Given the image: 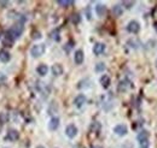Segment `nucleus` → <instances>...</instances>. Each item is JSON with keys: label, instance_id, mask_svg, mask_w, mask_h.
<instances>
[{"label": "nucleus", "instance_id": "f257e3e1", "mask_svg": "<svg viewBox=\"0 0 157 148\" xmlns=\"http://www.w3.org/2000/svg\"><path fill=\"white\" fill-rule=\"evenodd\" d=\"M5 33H7L10 36L13 37V39L16 40V39H18V37L22 35V33H23V24H22V23H17V24L12 25V27H11L9 30H6Z\"/></svg>", "mask_w": 157, "mask_h": 148}, {"label": "nucleus", "instance_id": "f03ea898", "mask_svg": "<svg viewBox=\"0 0 157 148\" xmlns=\"http://www.w3.org/2000/svg\"><path fill=\"white\" fill-rule=\"evenodd\" d=\"M45 51H46L45 45H42V43H40V45H34V46L30 48V56L33 57V58H39V57H41L45 53Z\"/></svg>", "mask_w": 157, "mask_h": 148}, {"label": "nucleus", "instance_id": "7ed1b4c3", "mask_svg": "<svg viewBox=\"0 0 157 148\" xmlns=\"http://www.w3.org/2000/svg\"><path fill=\"white\" fill-rule=\"evenodd\" d=\"M127 30H128L131 34H138L139 30H140V24L138 23L137 20H131V22L127 24Z\"/></svg>", "mask_w": 157, "mask_h": 148}, {"label": "nucleus", "instance_id": "20e7f679", "mask_svg": "<svg viewBox=\"0 0 157 148\" xmlns=\"http://www.w3.org/2000/svg\"><path fill=\"white\" fill-rule=\"evenodd\" d=\"M65 135H67L69 139H74V137L78 135V128H76V125L69 124V125L65 128Z\"/></svg>", "mask_w": 157, "mask_h": 148}, {"label": "nucleus", "instance_id": "39448f33", "mask_svg": "<svg viewBox=\"0 0 157 148\" xmlns=\"http://www.w3.org/2000/svg\"><path fill=\"white\" fill-rule=\"evenodd\" d=\"M20 139V132L16 129H10L7 131V135H6V140L11 141V142H15Z\"/></svg>", "mask_w": 157, "mask_h": 148}, {"label": "nucleus", "instance_id": "423d86ee", "mask_svg": "<svg viewBox=\"0 0 157 148\" xmlns=\"http://www.w3.org/2000/svg\"><path fill=\"white\" fill-rule=\"evenodd\" d=\"M86 95L85 94H78V96H75V99H74V105L78 107V109H81L85 104H86Z\"/></svg>", "mask_w": 157, "mask_h": 148}, {"label": "nucleus", "instance_id": "0eeeda50", "mask_svg": "<svg viewBox=\"0 0 157 148\" xmlns=\"http://www.w3.org/2000/svg\"><path fill=\"white\" fill-rule=\"evenodd\" d=\"M114 132L118 136H124V135H127L128 129H127V127L124 124H118L114 128Z\"/></svg>", "mask_w": 157, "mask_h": 148}, {"label": "nucleus", "instance_id": "6e6552de", "mask_svg": "<svg viewBox=\"0 0 157 148\" xmlns=\"http://www.w3.org/2000/svg\"><path fill=\"white\" fill-rule=\"evenodd\" d=\"M83 59H85L83 51H82V50H78V51L75 52V54H74V61H75V64L81 65V64L83 63Z\"/></svg>", "mask_w": 157, "mask_h": 148}, {"label": "nucleus", "instance_id": "1a4fd4ad", "mask_svg": "<svg viewBox=\"0 0 157 148\" xmlns=\"http://www.w3.org/2000/svg\"><path fill=\"white\" fill-rule=\"evenodd\" d=\"M104 51H105V45H104V43H101V42H97V43L93 46V53H94L96 56H100V54H103V53H104Z\"/></svg>", "mask_w": 157, "mask_h": 148}, {"label": "nucleus", "instance_id": "9d476101", "mask_svg": "<svg viewBox=\"0 0 157 148\" xmlns=\"http://www.w3.org/2000/svg\"><path fill=\"white\" fill-rule=\"evenodd\" d=\"M59 118L58 117H52L51 119H50V123H48V129L51 130V131H55V130L58 129L59 127Z\"/></svg>", "mask_w": 157, "mask_h": 148}, {"label": "nucleus", "instance_id": "9b49d317", "mask_svg": "<svg viewBox=\"0 0 157 148\" xmlns=\"http://www.w3.org/2000/svg\"><path fill=\"white\" fill-rule=\"evenodd\" d=\"M10 59H11V54H10V52H9L7 50H5V48L0 50V61H2V63H9Z\"/></svg>", "mask_w": 157, "mask_h": 148}, {"label": "nucleus", "instance_id": "f8f14e48", "mask_svg": "<svg viewBox=\"0 0 157 148\" xmlns=\"http://www.w3.org/2000/svg\"><path fill=\"white\" fill-rule=\"evenodd\" d=\"M99 82H100V84H101V87L104 88V89H108L109 87H110V77L108 76V75H103L101 77H100V80H99Z\"/></svg>", "mask_w": 157, "mask_h": 148}, {"label": "nucleus", "instance_id": "ddd939ff", "mask_svg": "<svg viewBox=\"0 0 157 148\" xmlns=\"http://www.w3.org/2000/svg\"><path fill=\"white\" fill-rule=\"evenodd\" d=\"M13 42H15V39L10 36L7 33H5V35H4V40H2V45H4L5 47H12Z\"/></svg>", "mask_w": 157, "mask_h": 148}, {"label": "nucleus", "instance_id": "4468645a", "mask_svg": "<svg viewBox=\"0 0 157 148\" xmlns=\"http://www.w3.org/2000/svg\"><path fill=\"white\" fill-rule=\"evenodd\" d=\"M51 71H52V75H53V76H60V75L63 74L64 69H63V66H62L60 64H55V65H52Z\"/></svg>", "mask_w": 157, "mask_h": 148}, {"label": "nucleus", "instance_id": "2eb2a0df", "mask_svg": "<svg viewBox=\"0 0 157 148\" xmlns=\"http://www.w3.org/2000/svg\"><path fill=\"white\" fill-rule=\"evenodd\" d=\"M96 13H97V16H99V17H103V16L106 13V7H105V5L98 4V5L96 6Z\"/></svg>", "mask_w": 157, "mask_h": 148}, {"label": "nucleus", "instance_id": "dca6fc26", "mask_svg": "<svg viewBox=\"0 0 157 148\" xmlns=\"http://www.w3.org/2000/svg\"><path fill=\"white\" fill-rule=\"evenodd\" d=\"M36 72H38L40 76H46L47 72H48V68H47V65H45V64H40L39 66L36 68Z\"/></svg>", "mask_w": 157, "mask_h": 148}, {"label": "nucleus", "instance_id": "f3484780", "mask_svg": "<svg viewBox=\"0 0 157 148\" xmlns=\"http://www.w3.org/2000/svg\"><path fill=\"white\" fill-rule=\"evenodd\" d=\"M129 87H131V84H129V82L127 80H123V81H121L118 83V91L120 92H126Z\"/></svg>", "mask_w": 157, "mask_h": 148}, {"label": "nucleus", "instance_id": "a211bd4d", "mask_svg": "<svg viewBox=\"0 0 157 148\" xmlns=\"http://www.w3.org/2000/svg\"><path fill=\"white\" fill-rule=\"evenodd\" d=\"M113 13H114L116 17H120V16L123 13V7H122V5H115V6L113 7Z\"/></svg>", "mask_w": 157, "mask_h": 148}, {"label": "nucleus", "instance_id": "6ab92c4d", "mask_svg": "<svg viewBox=\"0 0 157 148\" xmlns=\"http://www.w3.org/2000/svg\"><path fill=\"white\" fill-rule=\"evenodd\" d=\"M57 4L62 7H69V6L74 5V1H71V0H58Z\"/></svg>", "mask_w": 157, "mask_h": 148}, {"label": "nucleus", "instance_id": "aec40b11", "mask_svg": "<svg viewBox=\"0 0 157 148\" xmlns=\"http://www.w3.org/2000/svg\"><path fill=\"white\" fill-rule=\"evenodd\" d=\"M143 140H149V132L146 130H143L138 135V141H143Z\"/></svg>", "mask_w": 157, "mask_h": 148}, {"label": "nucleus", "instance_id": "412c9836", "mask_svg": "<svg viewBox=\"0 0 157 148\" xmlns=\"http://www.w3.org/2000/svg\"><path fill=\"white\" fill-rule=\"evenodd\" d=\"M51 39H52V40H55V41H57V42L60 40L59 29H55V30H52V33H51Z\"/></svg>", "mask_w": 157, "mask_h": 148}, {"label": "nucleus", "instance_id": "4be33fe9", "mask_svg": "<svg viewBox=\"0 0 157 148\" xmlns=\"http://www.w3.org/2000/svg\"><path fill=\"white\" fill-rule=\"evenodd\" d=\"M139 148H150V142H149V140L139 141Z\"/></svg>", "mask_w": 157, "mask_h": 148}, {"label": "nucleus", "instance_id": "5701e85b", "mask_svg": "<svg viewBox=\"0 0 157 148\" xmlns=\"http://www.w3.org/2000/svg\"><path fill=\"white\" fill-rule=\"evenodd\" d=\"M105 70V64L104 63H98L96 65V72H103Z\"/></svg>", "mask_w": 157, "mask_h": 148}, {"label": "nucleus", "instance_id": "b1692460", "mask_svg": "<svg viewBox=\"0 0 157 148\" xmlns=\"http://www.w3.org/2000/svg\"><path fill=\"white\" fill-rule=\"evenodd\" d=\"M80 20H81V17H80V15H78V13H75V15H73V16H71V22H73L74 24L80 23Z\"/></svg>", "mask_w": 157, "mask_h": 148}, {"label": "nucleus", "instance_id": "393cba45", "mask_svg": "<svg viewBox=\"0 0 157 148\" xmlns=\"http://www.w3.org/2000/svg\"><path fill=\"white\" fill-rule=\"evenodd\" d=\"M32 39L33 40H39V39H41V33L38 31V30H34L32 33Z\"/></svg>", "mask_w": 157, "mask_h": 148}, {"label": "nucleus", "instance_id": "a878e982", "mask_svg": "<svg viewBox=\"0 0 157 148\" xmlns=\"http://www.w3.org/2000/svg\"><path fill=\"white\" fill-rule=\"evenodd\" d=\"M7 122V116L6 113H0V124H5Z\"/></svg>", "mask_w": 157, "mask_h": 148}, {"label": "nucleus", "instance_id": "bb28decb", "mask_svg": "<svg viewBox=\"0 0 157 148\" xmlns=\"http://www.w3.org/2000/svg\"><path fill=\"white\" fill-rule=\"evenodd\" d=\"M133 5H134V2H133V1H123V2H122V7H124V6H126V9H131Z\"/></svg>", "mask_w": 157, "mask_h": 148}, {"label": "nucleus", "instance_id": "cd10ccee", "mask_svg": "<svg viewBox=\"0 0 157 148\" xmlns=\"http://www.w3.org/2000/svg\"><path fill=\"white\" fill-rule=\"evenodd\" d=\"M5 81H6V76L2 74V72H0V83H2Z\"/></svg>", "mask_w": 157, "mask_h": 148}, {"label": "nucleus", "instance_id": "c85d7f7f", "mask_svg": "<svg viewBox=\"0 0 157 148\" xmlns=\"http://www.w3.org/2000/svg\"><path fill=\"white\" fill-rule=\"evenodd\" d=\"M155 29H156V30H157V22H156V23H155Z\"/></svg>", "mask_w": 157, "mask_h": 148}, {"label": "nucleus", "instance_id": "c756f323", "mask_svg": "<svg viewBox=\"0 0 157 148\" xmlns=\"http://www.w3.org/2000/svg\"><path fill=\"white\" fill-rule=\"evenodd\" d=\"M36 148H45V147H44V146H38Z\"/></svg>", "mask_w": 157, "mask_h": 148}, {"label": "nucleus", "instance_id": "7c9ffc66", "mask_svg": "<svg viewBox=\"0 0 157 148\" xmlns=\"http://www.w3.org/2000/svg\"><path fill=\"white\" fill-rule=\"evenodd\" d=\"M96 148H100V147H96Z\"/></svg>", "mask_w": 157, "mask_h": 148}, {"label": "nucleus", "instance_id": "2f4dec72", "mask_svg": "<svg viewBox=\"0 0 157 148\" xmlns=\"http://www.w3.org/2000/svg\"><path fill=\"white\" fill-rule=\"evenodd\" d=\"M5 148H9V147H5Z\"/></svg>", "mask_w": 157, "mask_h": 148}]
</instances>
